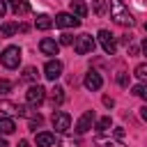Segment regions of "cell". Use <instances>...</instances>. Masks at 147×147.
Segmentation results:
<instances>
[{
  "label": "cell",
  "instance_id": "6da1fadb",
  "mask_svg": "<svg viewBox=\"0 0 147 147\" xmlns=\"http://www.w3.org/2000/svg\"><path fill=\"white\" fill-rule=\"evenodd\" d=\"M108 14L117 25H124V28H131L136 23V18L131 16V11L126 9V5L122 0H108Z\"/></svg>",
  "mask_w": 147,
  "mask_h": 147
},
{
  "label": "cell",
  "instance_id": "7a4b0ae2",
  "mask_svg": "<svg viewBox=\"0 0 147 147\" xmlns=\"http://www.w3.org/2000/svg\"><path fill=\"white\" fill-rule=\"evenodd\" d=\"M0 62H2L5 69H16L21 64V48L18 46H7L0 53Z\"/></svg>",
  "mask_w": 147,
  "mask_h": 147
},
{
  "label": "cell",
  "instance_id": "3957f363",
  "mask_svg": "<svg viewBox=\"0 0 147 147\" xmlns=\"http://www.w3.org/2000/svg\"><path fill=\"white\" fill-rule=\"evenodd\" d=\"M94 37L92 34H78L76 41H74V51L78 55H87V53H94Z\"/></svg>",
  "mask_w": 147,
  "mask_h": 147
},
{
  "label": "cell",
  "instance_id": "277c9868",
  "mask_svg": "<svg viewBox=\"0 0 147 147\" xmlns=\"http://www.w3.org/2000/svg\"><path fill=\"white\" fill-rule=\"evenodd\" d=\"M51 124H53V129H55L57 133H67V131L71 129V117H69V113H64V110H55L53 117H51Z\"/></svg>",
  "mask_w": 147,
  "mask_h": 147
},
{
  "label": "cell",
  "instance_id": "5b68a950",
  "mask_svg": "<svg viewBox=\"0 0 147 147\" xmlns=\"http://www.w3.org/2000/svg\"><path fill=\"white\" fill-rule=\"evenodd\" d=\"M96 39L101 44V48L106 51V55H113L117 51V41H115V34H110L108 30H99L96 32Z\"/></svg>",
  "mask_w": 147,
  "mask_h": 147
},
{
  "label": "cell",
  "instance_id": "8992f818",
  "mask_svg": "<svg viewBox=\"0 0 147 147\" xmlns=\"http://www.w3.org/2000/svg\"><path fill=\"white\" fill-rule=\"evenodd\" d=\"M94 122H96L94 113H92V110H85V113L78 117V122H76V133H78V136L87 133L90 129H94Z\"/></svg>",
  "mask_w": 147,
  "mask_h": 147
},
{
  "label": "cell",
  "instance_id": "52a82bcc",
  "mask_svg": "<svg viewBox=\"0 0 147 147\" xmlns=\"http://www.w3.org/2000/svg\"><path fill=\"white\" fill-rule=\"evenodd\" d=\"M25 99H28V103L30 106H39V103H44V99H46V90L41 87V85H30L28 87V92H25Z\"/></svg>",
  "mask_w": 147,
  "mask_h": 147
},
{
  "label": "cell",
  "instance_id": "ba28073f",
  "mask_svg": "<svg viewBox=\"0 0 147 147\" xmlns=\"http://www.w3.org/2000/svg\"><path fill=\"white\" fill-rule=\"evenodd\" d=\"M55 25H57V28H78V25H80V18L74 16L71 11H60V14L55 16Z\"/></svg>",
  "mask_w": 147,
  "mask_h": 147
},
{
  "label": "cell",
  "instance_id": "9c48e42d",
  "mask_svg": "<svg viewBox=\"0 0 147 147\" xmlns=\"http://www.w3.org/2000/svg\"><path fill=\"white\" fill-rule=\"evenodd\" d=\"M62 62L60 60H48L46 62V67H44V76L48 78V80H57L60 76H62Z\"/></svg>",
  "mask_w": 147,
  "mask_h": 147
},
{
  "label": "cell",
  "instance_id": "30bf717a",
  "mask_svg": "<svg viewBox=\"0 0 147 147\" xmlns=\"http://www.w3.org/2000/svg\"><path fill=\"white\" fill-rule=\"evenodd\" d=\"M85 87L90 90V92H96V90H101V85H103V78H101V74L99 71H94V69H90L87 74H85Z\"/></svg>",
  "mask_w": 147,
  "mask_h": 147
},
{
  "label": "cell",
  "instance_id": "8fae6325",
  "mask_svg": "<svg viewBox=\"0 0 147 147\" xmlns=\"http://www.w3.org/2000/svg\"><path fill=\"white\" fill-rule=\"evenodd\" d=\"M39 51H41L44 55H57V53H60V44H57L55 39H51V37H44V39L39 41Z\"/></svg>",
  "mask_w": 147,
  "mask_h": 147
},
{
  "label": "cell",
  "instance_id": "7c38bea8",
  "mask_svg": "<svg viewBox=\"0 0 147 147\" xmlns=\"http://www.w3.org/2000/svg\"><path fill=\"white\" fill-rule=\"evenodd\" d=\"M34 145H37V147H53V145H55V133H48V131L37 133Z\"/></svg>",
  "mask_w": 147,
  "mask_h": 147
},
{
  "label": "cell",
  "instance_id": "4fadbf2b",
  "mask_svg": "<svg viewBox=\"0 0 147 147\" xmlns=\"http://www.w3.org/2000/svg\"><path fill=\"white\" fill-rule=\"evenodd\" d=\"M25 32L28 30V25H16V23H2L0 25V32H2V37H11V34H16V32Z\"/></svg>",
  "mask_w": 147,
  "mask_h": 147
},
{
  "label": "cell",
  "instance_id": "5bb4252c",
  "mask_svg": "<svg viewBox=\"0 0 147 147\" xmlns=\"http://www.w3.org/2000/svg\"><path fill=\"white\" fill-rule=\"evenodd\" d=\"M94 145H96V147H126L122 140H115V138H103V136H96V138H94Z\"/></svg>",
  "mask_w": 147,
  "mask_h": 147
},
{
  "label": "cell",
  "instance_id": "9a60e30c",
  "mask_svg": "<svg viewBox=\"0 0 147 147\" xmlns=\"http://www.w3.org/2000/svg\"><path fill=\"white\" fill-rule=\"evenodd\" d=\"M9 5H11V11L16 16H23V14L30 11V2L28 0H9Z\"/></svg>",
  "mask_w": 147,
  "mask_h": 147
},
{
  "label": "cell",
  "instance_id": "2e32d148",
  "mask_svg": "<svg viewBox=\"0 0 147 147\" xmlns=\"http://www.w3.org/2000/svg\"><path fill=\"white\" fill-rule=\"evenodd\" d=\"M69 7H71V14H74V16H78V18H85V16H87V7H85L83 0H71Z\"/></svg>",
  "mask_w": 147,
  "mask_h": 147
},
{
  "label": "cell",
  "instance_id": "e0dca14e",
  "mask_svg": "<svg viewBox=\"0 0 147 147\" xmlns=\"http://www.w3.org/2000/svg\"><path fill=\"white\" fill-rule=\"evenodd\" d=\"M14 131H16L14 119H11V117H7V115H0V133L9 136V133H14Z\"/></svg>",
  "mask_w": 147,
  "mask_h": 147
},
{
  "label": "cell",
  "instance_id": "ac0fdd59",
  "mask_svg": "<svg viewBox=\"0 0 147 147\" xmlns=\"http://www.w3.org/2000/svg\"><path fill=\"white\" fill-rule=\"evenodd\" d=\"M34 28H37V30H51V28H53V18H51L48 14H39V16L34 18Z\"/></svg>",
  "mask_w": 147,
  "mask_h": 147
},
{
  "label": "cell",
  "instance_id": "d6986e66",
  "mask_svg": "<svg viewBox=\"0 0 147 147\" xmlns=\"http://www.w3.org/2000/svg\"><path fill=\"white\" fill-rule=\"evenodd\" d=\"M18 113V106L16 103H11V101H7V99H0V115H16Z\"/></svg>",
  "mask_w": 147,
  "mask_h": 147
},
{
  "label": "cell",
  "instance_id": "ffe728a7",
  "mask_svg": "<svg viewBox=\"0 0 147 147\" xmlns=\"http://www.w3.org/2000/svg\"><path fill=\"white\" fill-rule=\"evenodd\" d=\"M62 101H64V90L62 87H53L51 90V103L53 106H60Z\"/></svg>",
  "mask_w": 147,
  "mask_h": 147
},
{
  "label": "cell",
  "instance_id": "44dd1931",
  "mask_svg": "<svg viewBox=\"0 0 147 147\" xmlns=\"http://www.w3.org/2000/svg\"><path fill=\"white\" fill-rule=\"evenodd\" d=\"M94 129H96V131H110V129H113V119H110V117H101V119L94 122Z\"/></svg>",
  "mask_w": 147,
  "mask_h": 147
},
{
  "label": "cell",
  "instance_id": "7402d4cb",
  "mask_svg": "<svg viewBox=\"0 0 147 147\" xmlns=\"http://www.w3.org/2000/svg\"><path fill=\"white\" fill-rule=\"evenodd\" d=\"M37 76H39V71H37L34 67H25V71H23V76H21V80L34 83V80H37Z\"/></svg>",
  "mask_w": 147,
  "mask_h": 147
},
{
  "label": "cell",
  "instance_id": "603a6c76",
  "mask_svg": "<svg viewBox=\"0 0 147 147\" xmlns=\"http://www.w3.org/2000/svg\"><path fill=\"white\" fill-rule=\"evenodd\" d=\"M133 74H136V78L140 80V83H145L147 85V64L142 62V64H138L136 69H133Z\"/></svg>",
  "mask_w": 147,
  "mask_h": 147
},
{
  "label": "cell",
  "instance_id": "cb8c5ba5",
  "mask_svg": "<svg viewBox=\"0 0 147 147\" xmlns=\"http://www.w3.org/2000/svg\"><path fill=\"white\" fill-rule=\"evenodd\" d=\"M136 96H140L142 101H147V85L145 83H140V85H133V90H131Z\"/></svg>",
  "mask_w": 147,
  "mask_h": 147
},
{
  "label": "cell",
  "instance_id": "d4e9b609",
  "mask_svg": "<svg viewBox=\"0 0 147 147\" xmlns=\"http://www.w3.org/2000/svg\"><path fill=\"white\" fill-rule=\"evenodd\" d=\"M41 124H44V117H41V115H34V117H30V131H37Z\"/></svg>",
  "mask_w": 147,
  "mask_h": 147
},
{
  "label": "cell",
  "instance_id": "484cf974",
  "mask_svg": "<svg viewBox=\"0 0 147 147\" xmlns=\"http://www.w3.org/2000/svg\"><path fill=\"white\" fill-rule=\"evenodd\" d=\"M74 37L69 34V32H64V34H60V44H64V46H74Z\"/></svg>",
  "mask_w": 147,
  "mask_h": 147
},
{
  "label": "cell",
  "instance_id": "4316f807",
  "mask_svg": "<svg viewBox=\"0 0 147 147\" xmlns=\"http://www.w3.org/2000/svg\"><path fill=\"white\" fill-rule=\"evenodd\" d=\"M94 11L101 16V14H106V5H103V0H94Z\"/></svg>",
  "mask_w": 147,
  "mask_h": 147
},
{
  "label": "cell",
  "instance_id": "83f0119b",
  "mask_svg": "<svg viewBox=\"0 0 147 147\" xmlns=\"http://www.w3.org/2000/svg\"><path fill=\"white\" fill-rule=\"evenodd\" d=\"M9 90H11V83H9V80H5V78H2V80H0V94H7V92H9Z\"/></svg>",
  "mask_w": 147,
  "mask_h": 147
},
{
  "label": "cell",
  "instance_id": "f1b7e54d",
  "mask_svg": "<svg viewBox=\"0 0 147 147\" xmlns=\"http://www.w3.org/2000/svg\"><path fill=\"white\" fill-rule=\"evenodd\" d=\"M62 147H83L78 140H62Z\"/></svg>",
  "mask_w": 147,
  "mask_h": 147
},
{
  "label": "cell",
  "instance_id": "f546056e",
  "mask_svg": "<svg viewBox=\"0 0 147 147\" xmlns=\"http://www.w3.org/2000/svg\"><path fill=\"white\" fill-rule=\"evenodd\" d=\"M5 14H7V2H5V0H0V18H2Z\"/></svg>",
  "mask_w": 147,
  "mask_h": 147
},
{
  "label": "cell",
  "instance_id": "4dcf8cb0",
  "mask_svg": "<svg viewBox=\"0 0 147 147\" xmlns=\"http://www.w3.org/2000/svg\"><path fill=\"white\" fill-rule=\"evenodd\" d=\"M117 80H119V85H126V76H124V74H119V76H117Z\"/></svg>",
  "mask_w": 147,
  "mask_h": 147
},
{
  "label": "cell",
  "instance_id": "1f68e13d",
  "mask_svg": "<svg viewBox=\"0 0 147 147\" xmlns=\"http://www.w3.org/2000/svg\"><path fill=\"white\" fill-rule=\"evenodd\" d=\"M103 103H106V106H108V108H110V106H113V103H115V101H113V99H110V96H103Z\"/></svg>",
  "mask_w": 147,
  "mask_h": 147
},
{
  "label": "cell",
  "instance_id": "d6a6232c",
  "mask_svg": "<svg viewBox=\"0 0 147 147\" xmlns=\"http://www.w3.org/2000/svg\"><path fill=\"white\" fill-rule=\"evenodd\" d=\"M113 133H115V136H117V138H122V136H124V129H119V126H117V129H115V131H113Z\"/></svg>",
  "mask_w": 147,
  "mask_h": 147
},
{
  "label": "cell",
  "instance_id": "836d02e7",
  "mask_svg": "<svg viewBox=\"0 0 147 147\" xmlns=\"http://www.w3.org/2000/svg\"><path fill=\"white\" fill-rule=\"evenodd\" d=\"M140 117L147 122V106H145V108H140Z\"/></svg>",
  "mask_w": 147,
  "mask_h": 147
},
{
  "label": "cell",
  "instance_id": "e575fe53",
  "mask_svg": "<svg viewBox=\"0 0 147 147\" xmlns=\"http://www.w3.org/2000/svg\"><path fill=\"white\" fill-rule=\"evenodd\" d=\"M16 147H30V142H28V140H18V145H16Z\"/></svg>",
  "mask_w": 147,
  "mask_h": 147
},
{
  "label": "cell",
  "instance_id": "d590c367",
  "mask_svg": "<svg viewBox=\"0 0 147 147\" xmlns=\"http://www.w3.org/2000/svg\"><path fill=\"white\" fill-rule=\"evenodd\" d=\"M0 147H9V145H7V140H5V138H0Z\"/></svg>",
  "mask_w": 147,
  "mask_h": 147
},
{
  "label": "cell",
  "instance_id": "8d00e7d4",
  "mask_svg": "<svg viewBox=\"0 0 147 147\" xmlns=\"http://www.w3.org/2000/svg\"><path fill=\"white\" fill-rule=\"evenodd\" d=\"M142 53H145V55H147V39H145V41H142Z\"/></svg>",
  "mask_w": 147,
  "mask_h": 147
},
{
  "label": "cell",
  "instance_id": "74e56055",
  "mask_svg": "<svg viewBox=\"0 0 147 147\" xmlns=\"http://www.w3.org/2000/svg\"><path fill=\"white\" fill-rule=\"evenodd\" d=\"M145 30H147V23H145Z\"/></svg>",
  "mask_w": 147,
  "mask_h": 147
}]
</instances>
